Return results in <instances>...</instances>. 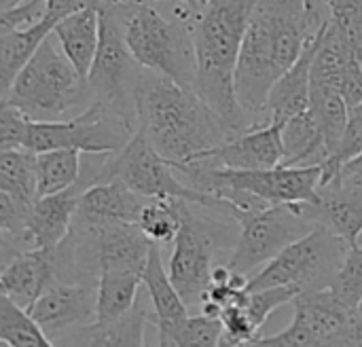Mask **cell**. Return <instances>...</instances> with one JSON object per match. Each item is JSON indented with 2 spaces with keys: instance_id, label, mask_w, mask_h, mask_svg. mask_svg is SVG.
<instances>
[{
  "instance_id": "obj_16",
  "label": "cell",
  "mask_w": 362,
  "mask_h": 347,
  "mask_svg": "<svg viewBox=\"0 0 362 347\" xmlns=\"http://www.w3.org/2000/svg\"><path fill=\"white\" fill-rule=\"evenodd\" d=\"M55 250H25L2 265L0 293L25 312L53 284H57Z\"/></svg>"
},
{
  "instance_id": "obj_9",
  "label": "cell",
  "mask_w": 362,
  "mask_h": 347,
  "mask_svg": "<svg viewBox=\"0 0 362 347\" xmlns=\"http://www.w3.org/2000/svg\"><path fill=\"white\" fill-rule=\"evenodd\" d=\"M235 220L240 223V233L227 265L246 280L316 227L301 212L299 204L269 206L259 212L240 214Z\"/></svg>"
},
{
  "instance_id": "obj_14",
  "label": "cell",
  "mask_w": 362,
  "mask_h": 347,
  "mask_svg": "<svg viewBox=\"0 0 362 347\" xmlns=\"http://www.w3.org/2000/svg\"><path fill=\"white\" fill-rule=\"evenodd\" d=\"M199 159L227 170H272L284 163L282 123H267L246 129L244 134L204 153ZM195 159V161H199Z\"/></svg>"
},
{
  "instance_id": "obj_8",
  "label": "cell",
  "mask_w": 362,
  "mask_h": 347,
  "mask_svg": "<svg viewBox=\"0 0 362 347\" xmlns=\"http://www.w3.org/2000/svg\"><path fill=\"white\" fill-rule=\"evenodd\" d=\"M102 15V36L100 49L93 59L87 87L91 102L104 104L134 129H138V106L136 91L142 74V66L132 55L125 36L123 19L112 11H100Z\"/></svg>"
},
{
  "instance_id": "obj_34",
  "label": "cell",
  "mask_w": 362,
  "mask_h": 347,
  "mask_svg": "<svg viewBox=\"0 0 362 347\" xmlns=\"http://www.w3.org/2000/svg\"><path fill=\"white\" fill-rule=\"evenodd\" d=\"M331 293L350 310H358L362 303V246L348 250L333 284Z\"/></svg>"
},
{
  "instance_id": "obj_30",
  "label": "cell",
  "mask_w": 362,
  "mask_h": 347,
  "mask_svg": "<svg viewBox=\"0 0 362 347\" xmlns=\"http://www.w3.org/2000/svg\"><path fill=\"white\" fill-rule=\"evenodd\" d=\"M182 206H185L182 199L153 197L142 208L138 227L151 242L159 246L172 244L182 227Z\"/></svg>"
},
{
  "instance_id": "obj_5",
  "label": "cell",
  "mask_w": 362,
  "mask_h": 347,
  "mask_svg": "<svg viewBox=\"0 0 362 347\" xmlns=\"http://www.w3.org/2000/svg\"><path fill=\"white\" fill-rule=\"evenodd\" d=\"M195 13L187 6H174L168 17L151 2L138 0L121 17L125 42L138 64L185 87H193L197 70L193 38Z\"/></svg>"
},
{
  "instance_id": "obj_31",
  "label": "cell",
  "mask_w": 362,
  "mask_h": 347,
  "mask_svg": "<svg viewBox=\"0 0 362 347\" xmlns=\"http://www.w3.org/2000/svg\"><path fill=\"white\" fill-rule=\"evenodd\" d=\"M223 335L221 318H210L206 314L189 316L168 339L159 341L161 347H218Z\"/></svg>"
},
{
  "instance_id": "obj_17",
  "label": "cell",
  "mask_w": 362,
  "mask_h": 347,
  "mask_svg": "<svg viewBox=\"0 0 362 347\" xmlns=\"http://www.w3.org/2000/svg\"><path fill=\"white\" fill-rule=\"evenodd\" d=\"M81 191L76 187L38 197L28 214L23 250H55L72 231Z\"/></svg>"
},
{
  "instance_id": "obj_42",
  "label": "cell",
  "mask_w": 362,
  "mask_h": 347,
  "mask_svg": "<svg viewBox=\"0 0 362 347\" xmlns=\"http://www.w3.org/2000/svg\"><path fill=\"white\" fill-rule=\"evenodd\" d=\"M358 316L362 318V303H361V307H358Z\"/></svg>"
},
{
  "instance_id": "obj_2",
  "label": "cell",
  "mask_w": 362,
  "mask_h": 347,
  "mask_svg": "<svg viewBox=\"0 0 362 347\" xmlns=\"http://www.w3.org/2000/svg\"><path fill=\"white\" fill-rule=\"evenodd\" d=\"M138 129L170 163H191L235 138L231 127L197 95L165 74L144 68L138 91Z\"/></svg>"
},
{
  "instance_id": "obj_40",
  "label": "cell",
  "mask_w": 362,
  "mask_h": 347,
  "mask_svg": "<svg viewBox=\"0 0 362 347\" xmlns=\"http://www.w3.org/2000/svg\"><path fill=\"white\" fill-rule=\"evenodd\" d=\"M176 2L182 4V6H187V8H191V11H199L206 0H176Z\"/></svg>"
},
{
  "instance_id": "obj_24",
  "label": "cell",
  "mask_w": 362,
  "mask_h": 347,
  "mask_svg": "<svg viewBox=\"0 0 362 347\" xmlns=\"http://www.w3.org/2000/svg\"><path fill=\"white\" fill-rule=\"evenodd\" d=\"M310 112L314 114L322 138L327 146V155L331 157L346 131L348 117H350V106L346 98L339 93V89L331 83L322 81H312V91H310Z\"/></svg>"
},
{
  "instance_id": "obj_37",
  "label": "cell",
  "mask_w": 362,
  "mask_h": 347,
  "mask_svg": "<svg viewBox=\"0 0 362 347\" xmlns=\"http://www.w3.org/2000/svg\"><path fill=\"white\" fill-rule=\"evenodd\" d=\"M47 17V0H25L0 11V30H28Z\"/></svg>"
},
{
  "instance_id": "obj_7",
  "label": "cell",
  "mask_w": 362,
  "mask_h": 347,
  "mask_svg": "<svg viewBox=\"0 0 362 347\" xmlns=\"http://www.w3.org/2000/svg\"><path fill=\"white\" fill-rule=\"evenodd\" d=\"M350 246L322 225H316L305 237L293 242L261 271H257L246 290L293 286L299 293L331 288Z\"/></svg>"
},
{
  "instance_id": "obj_11",
  "label": "cell",
  "mask_w": 362,
  "mask_h": 347,
  "mask_svg": "<svg viewBox=\"0 0 362 347\" xmlns=\"http://www.w3.org/2000/svg\"><path fill=\"white\" fill-rule=\"evenodd\" d=\"M227 229L199 216L193 204L182 206V227L172 242V254L168 263V274L189 310L202 307V299L210 286L214 254L218 250V237H225Z\"/></svg>"
},
{
  "instance_id": "obj_13",
  "label": "cell",
  "mask_w": 362,
  "mask_h": 347,
  "mask_svg": "<svg viewBox=\"0 0 362 347\" xmlns=\"http://www.w3.org/2000/svg\"><path fill=\"white\" fill-rule=\"evenodd\" d=\"M316 204H299L301 212L314 223L339 235L350 248L362 237V180L354 176H335L318 189Z\"/></svg>"
},
{
  "instance_id": "obj_33",
  "label": "cell",
  "mask_w": 362,
  "mask_h": 347,
  "mask_svg": "<svg viewBox=\"0 0 362 347\" xmlns=\"http://www.w3.org/2000/svg\"><path fill=\"white\" fill-rule=\"evenodd\" d=\"M331 25L344 36L362 64V0H322Z\"/></svg>"
},
{
  "instance_id": "obj_3",
  "label": "cell",
  "mask_w": 362,
  "mask_h": 347,
  "mask_svg": "<svg viewBox=\"0 0 362 347\" xmlns=\"http://www.w3.org/2000/svg\"><path fill=\"white\" fill-rule=\"evenodd\" d=\"M259 0H206L193 17L197 70L193 89L235 136L252 127L235 93L244 34Z\"/></svg>"
},
{
  "instance_id": "obj_36",
  "label": "cell",
  "mask_w": 362,
  "mask_h": 347,
  "mask_svg": "<svg viewBox=\"0 0 362 347\" xmlns=\"http://www.w3.org/2000/svg\"><path fill=\"white\" fill-rule=\"evenodd\" d=\"M34 119L28 117L21 108L2 102L0 106V151L6 148H25L28 129Z\"/></svg>"
},
{
  "instance_id": "obj_38",
  "label": "cell",
  "mask_w": 362,
  "mask_h": 347,
  "mask_svg": "<svg viewBox=\"0 0 362 347\" xmlns=\"http://www.w3.org/2000/svg\"><path fill=\"white\" fill-rule=\"evenodd\" d=\"M87 6H95L98 8V0H47V17L59 21L81 8Z\"/></svg>"
},
{
  "instance_id": "obj_12",
  "label": "cell",
  "mask_w": 362,
  "mask_h": 347,
  "mask_svg": "<svg viewBox=\"0 0 362 347\" xmlns=\"http://www.w3.org/2000/svg\"><path fill=\"white\" fill-rule=\"evenodd\" d=\"M53 343L98 322V282H57L28 310Z\"/></svg>"
},
{
  "instance_id": "obj_29",
  "label": "cell",
  "mask_w": 362,
  "mask_h": 347,
  "mask_svg": "<svg viewBox=\"0 0 362 347\" xmlns=\"http://www.w3.org/2000/svg\"><path fill=\"white\" fill-rule=\"evenodd\" d=\"M0 341L8 347H57L23 307L6 297H0Z\"/></svg>"
},
{
  "instance_id": "obj_41",
  "label": "cell",
  "mask_w": 362,
  "mask_h": 347,
  "mask_svg": "<svg viewBox=\"0 0 362 347\" xmlns=\"http://www.w3.org/2000/svg\"><path fill=\"white\" fill-rule=\"evenodd\" d=\"M21 2H25V0H0V11L13 8V6H17V4H21Z\"/></svg>"
},
{
  "instance_id": "obj_45",
  "label": "cell",
  "mask_w": 362,
  "mask_h": 347,
  "mask_svg": "<svg viewBox=\"0 0 362 347\" xmlns=\"http://www.w3.org/2000/svg\"><path fill=\"white\" fill-rule=\"evenodd\" d=\"M146 347H151V346H146ZM159 347H161V346H159Z\"/></svg>"
},
{
  "instance_id": "obj_25",
  "label": "cell",
  "mask_w": 362,
  "mask_h": 347,
  "mask_svg": "<svg viewBox=\"0 0 362 347\" xmlns=\"http://www.w3.org/2000/svg\"><path fill=\"white\" fill-rule=\"evenodd\" d=\"M83 167V153L72 148H55L36 153V182L38 197L55 195L76 187Z\"/></svg>"
},
{
  "instance_id": "obj_4",
  "label": "cell",
  "mask_w": 362,
  "mask_h": 347,
  "mask_svg": "<svg viewBox=\"0 0 362 347\" xmlns=\"http://www.w3.org/2000/svg\"><path fill=\"white\" fill-rule=\"evenodd\" d=\"M119 180L132 191L153 199H182L193 206L210 208L233 216V208L208 193L189 187L174 170V165L161 157L148 142L142 129H136L134 138L119 153H85L81 178L76 189L83 193L98 182Z\"/></svg>"
},
{
  "instance_id": "obj_10",
  "label": "cell",
  "mask_w": 362,
  "mask_h": 347,
  "mask_svg": "<svg viewBox=\"0 0 362 347\" xmlns=\"http://www.w3.org/2000/svg\"><path fill=\"white\" fill-rule=\"evenodd\" d=\"M136 129L108 110L100 102L68 119V121H32L28 129L25 148L32 153H45L55 148H72L78 153H119Z\"/></svg>"
},
{
  "instance_id": "obj_20",
  "label": "cell",
  "mask_w": 362,
  "mask_h": 347,
  "mask_svg": "<svg viewBox=\"0 0 362 347\" xmlns=\"http://www.w3.org/2000/svg\"><path fill=\"white\" fill-rule=\"evenodd\" d=\"M322 34V32H320ZM320 36L303 51V55L288 68L272 87L267 98V121L284 123L291 117H297L310 108V91H312V61L316 55Z\"/></svg>"
},
{
  "instance_id": "obj_1",
  "label": "cell",
  "mask_w": 362,
  "mask_h": 347,
  "mask_svg": "<svg viewBox=\"0 0 362 347\" xmlns=\"http://www.w3.org/2000/svg\"><path fill=\"white\" fill-rule=\"evenodd\" d=\"M322 0L257 2L235 70L238 102L250 121L257 117H265L267 121L272 87L295 66L329 21L322 15Z\"/></svg>"
},
{
  "instance_id": "obj_27",
  "label": "cell",
  "mask_w": 362,
  "mask_h": 347,
  "mask_svg": "<svg viewBox=\"0 0 362 347\" xmlns=\"http://www.w3.org/2000/svg\"><path fill=\"white\" fill-rule=\"evenodd\" d=\"M252 347H362V318L341 333H316L293 320L288 329L278 335L257 337Z\"/></svg>"
},
{
  "instance_id": "obj_26",
  "label": "cell",
  "mask_w": 362,
  "mask_h": 347,
  "mask_svg": "<svg viewBox=\"0 0 362 347\" xmlns=\"http://www.w3.org/2000/svg\"><path fill=\"white\" fill-rule=\"evenodd\" d=\"M142 276L102 274L98 280V322L108 324L134 310L140 297Z\"/></svg>"
},
{
  "instance_id": "obj_6",
  "label": "cell",
  "mask_w": 362,
  "mask_h": 347,
  "mask_svg": "<svg viewBox=\"0 0 362 347\" xmlns=\"http://www.w3.org/2000/svg\"><path fill=\"white\" fill-rule=\"evenodd\" d=\"M2 102L21 108L34 121H55L72 108L91 102L87 81L51 34L17 74Z\"/></svg>"
},
{
  "instance_id": "obj_18",
  "label": "cell",
  "mask_w": 362,
  "mask_h": 347,
  "mask_svg": "<svg viewBox=\"0 0 362 347\" xmlns=\"http://www.w3.org/2000/svg\"><path fill=\"white\" fill-rule=\"evenodd\" d=\"M142 286L146 288L151 305L155 310V324L159 331V341H163L191 316L189 314L191 310L180 297V293L176 290V286L172 284L168 267L163 265L161 246L155 242L151 244L148 261L142 274Z\"/></svg>"
},
{
  "instance_id": "obj_35",
  "label": "cell",
  "mask_w": 362,
  "mask_h": 347,
  "mask_svg": "<svg viewBox=\"0 0 362 347\" xmlns=\"http://www.w3.org/2000/svg\"><path fill=\"white\" fill-rule=\"evenodd\" d=\"M301 293L293 286H276V288H263L248 293L244 299V307L252 320V324L261 331V327L267 322V318L282 305L293 303Z\"/></svg>"
},
{
  "instance_id": "obj_23",
  "label": "cell",
  "mask_w": 362,
  "mask_h": 347,
  "mask_svg": "<svg viewBox=\"0 0 362 347\" xmlns=\"http://www.w3.org/2000/svg\"><path fill=\"white\" fill-rule=\"evenodd\" d=\"M282 142L284 165H322L329 159L322 131L310 108L282 123Z\"/></svg>"
},
{
  "instance_id": "obj_22",
  "label": "cell",
  "mask_w": 362,
  "mask_h": 347,
  "mask_svg": "<svg viewBox=\"0 0 362 347\" xmlns=\"http://www.w3.org/2000/svg\"><path fill=\"white\" fill-rule=\"evenodd\" d=\"M55 19L45 17L28 30H0V87L2 95L8 93L17 74L34 57L38 47L53 34Z\"/></svg>"
},
{
  "instance_id": "obj_15",
  "label": "cell",
  "mask_w": 362,
  "mask_h": 347,
  "mask_svg": "<svg viewBox=\"0 0 362 347\" xmlns=\"http://www.w3.org/2000/svg\"><path fill=\"white\" fill-rule=\"evenodd\" d=\"M148 197L132 191L119 180L98 182L81 193L74 223L85 227L138 225Z\"/></svg>"
},
{
  "instance_id": "obj_39",
  "label": "cell",
  "mask_w": 362,
  "mask_h": 347,
  "mask_svg": "<svg viewBox=\"0 0 362 347\" xmlns=\"http://www.w3.org/2000/svg\"><path fill=\"white\" fill-rule=\"evenodd\" d=\"M339 174H344V176H354V178H361L362 180V155L361 157H356V159H352Z\"/></svg>"
},
{
  "instance_id": "obj_21",
  "label": "cell",
  "mask_w": 362,
  "mask_h": 347,
  "mask_svg": "<svg viewBox=\"0 0 362 347\" xmlns=\"http://www.w3.org/2000/svg\"><path fill=\"white\" fill-rule=\"evenodd\" d=\"M146 310L138 297V303L123 318L108 324H91L68 333V339L59 341L57 347H146Z\"/></svg>"
},
{
  "instance_id": "obj_43",
  "label": "cell",
  "mask_w": 362,
  "mask_h": 347,
  "mask_svg": "<svg viewBox=\"0 0 362 347\" xmlns=\"http://www.w3.org/2000/svg\"><path fill=\"white\" fill-rule=\"evenodd\" d=\"M0 347H8V346H6V343H2V346H0Z\"/></svg>"
},
{
  "instance_id": "obj_44",
  "label": "cell",
  "mask_w": 362,
  "mask_h": 347,
  "mask_svg": "<svg viewBox=\"0 0 362 347\" xmlns=\"http://www.w3.org/2000/svg\"><path fill=\"white\" fill-rule=\"evenodd\" d=\"M165 347H174V346H165Z\"/></svg>"
},
{
  "instance_id": "obj_32",
  "label": "cell",
  "mask_w": 362,
  "mask_h": 347,
  "mask_svg": "<svg viewBox=\"0 0 362 347\" xmlns=\"http://www.w3.org/2000/svg\"><path fill=\"white\" fill-rule=\"evenodd\" d=\"M362 155V102L350 108V117H348V125L346 131L341 136V142L337 146V151L322 163L325 167V176H322V184H327L329 180H333L335 176H339V172L356 157ZM320 184V187H322Z\"/></svg>"
},
{
  "instance_id": "obj_19",
  "label": "cell",
  "mask_w": 362,
  "mask_h": 347,
  "mask_svg": "<svg viewBox=\"0 0 362 347\" xmlns=\"http://www.w3.org/2000/svg\"><path fill=\"white\" fill-rule=\"evenodd\" d=\"M53 36L57 38L62 51L72 61L81 78L87 81L100 49V36H102L100 8L87 6L59 19L53 28Z\"/></svg>"
},
{
  "instance_id": "obj_28",
  "label": "cell",
  "mask_w": 362,
  "mask_h": 347,
  "mask_svg": "<svg viewBox=\"0 0 362 347\" xmlns=\"http://www.w3.org/2000/svg\"><path fill=\"white\" fill-rule=\"evenodd\" d=\"M36 189V153L28 148L0 151V191L23 204H34Z\"/></svg>"
}]
</instances>
